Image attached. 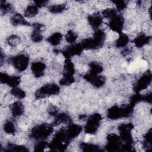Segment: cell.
<instances>
[{
  "label": "cell",
  "mask_w": 152,
  "mask_h": 152,
  "mask_svg": "<svg viewBox=\"0 0 152 152\" xmlns=\"http://www.w3.org/2000/svg\"><path fill=\"white\" fill-rule=\"evenodd\" d=\"M83 128L81 125L74 124L71 122L69 123L67 128H66L67 135L71 140L77 137L80 134Z\"/></svg>",
  "instance_id": "obj_16"
},
{
  "label": "cell",
  "mask_w": 152,
  "mask_h": 152,
  "mask_svg": "<svg viewBox=\"0 0 152 152\" xmlns=\"http://www.w3.org/2000/svg\"><path fill=\"white\" fill-rule=\"evenodd\" d=\"M122 144L119 136L115 134H110L107 137V143L105 148L108 151H121Z\"/></svg>",
  "instance_id": "obj_11"
},
{
  "label": "cell",
  "mask_w": 152,
  "mask_h": 152,
  "mask_svg": "<svg viewBox=\"0 0 152 152\" xmlns=\"http://www.w3.org/2000/svg\"><path fill=\"white\" fill-rule=\"evenodd\" d=\"M9 62L18 71H25L29 64V57L24 53L18 54L8 59Z\"/></svg>",
  "instance_id": "obj_8"
},
{
  "label": "cell",
  "mask_w": 152,
  "mask_h": 152,
  "mask_svg": "<svg viewBox=\"0 0 152 152\" xmlns=\"http://www.w3.org/2000/svg\"><path fill=\"white\" fill-rule=\"evenodd\" d=\"M84 48L81 44L73 43L66 46L65 48L61 50V53L66 59H69L74 56H78L81 54Z\"/></svg>",
  "instance_id": "obj_12"
},
{
  "label": "cell",
  "mask_w": 152,
  "mask_h": 152,
  "mask_svg": "<svg viewBox=\"0 0 152 152\" xmlns=\"http://www.w3.org/2000/svg\"><path fill=\"white\" fill-rule=\"evenodd\" d=\"M152 97V94L151 92L150 93H147L146 94H144L143 95V102H147V103H151V98Z\"/></svg>",
  "instance_id": "obj_43"
},
{
  "label": "cell",
  "mask_w": 152,
  "mask_h": 152,
  "mask_svg": "<svg viewBox=\"0 0 152 152\" xmlns=\"http://www.w3.org/2000/svg\"><path fill=\"white\" fill-rule=\"evenodd\" d=\"M11 94L18 99H21L24 98L26 95V92L23 90L17 87L12 88L11 90Z\"/></svg>",
  "instance_id": "obj_33"
},
{
  "label": "cell",
  "mask_w": 152,
  "mask_h": 152,
  "mask_svg": "<svg viewBox=\"0 0 152 152\" xmlns=\"http://www.w3.org/2000/svg\"><path fill=\"white\" fill-rule=\"evenodd\" d=\"M80 148L84 151H102L100 147L96 144L82 142L80 144Z\"/></svg>",
  "instance_id": "obj_24"
},
{
  "label": "cell",
  "mask_w": 152,
  "mask_h": 152,
  "mask_svg": "<svg viewBox=\"0 0 152 152\" xmlns=\"http://www.w3.org/2000/svg\"><path fill=\"white\" fill-rule=\"evenodd\" d=\"M4 131L8 134H14L16 132V128L14 124L11 121H7L3 126Z\"/></svg>",
  "instance_id": "obj_32"
},
{
  "label": "cell",
  "mask_w": 152,
  "mask_h": 152,
  "mask_svg": "<svg viewBox=\"0 0 152 152\" xmlns=\"http://www.w3.org/2000/svg\"><path fill=\"white\" fill-rule=\"evenodd\" d=\"M60 91V87L55 83H49L39 88L35 93L36 99H43L48 96L58 94Z\"/></svg>",
  "instance_id": "obj_6"
},
{
  "label": "cell",
  "mask_w": 152,
  "mask_h": 152,
  "mask_svg": "<svg viewBox=\"0 0 152 152\" xmlns=\"http://www.w3.org/2000/svg\"><path fill=\"white\" fill-rule=\"evenodd\" d=\"M106 39L105 33L100 29H96L93 37L83 40L81 42L84 49H97L102 48Z\"/></svg>",
  "instance_id": "obj_3"
},
{
  "label": "cell",
  "mask_w": 152,
  "mask_h": 152,
  "mask_svg": "<svg viewBox=\"0 0 152 152\" xmlns=\"http://www.w3.org/2000/svg\"><path fill=\"white\" fill-rule=\"evenodd\" d=\"M90 71L89 72L94 74H100L103 70L102 65L96 61H92L89 64Z\"/></svg>",
  "instance_id": "obj_29"
},
{
  "label": "cell",
  "mask_w": 152,
  "mask_h": 152,
  "mask_svg": "<svg viewBox=\"0 0 152 152\" xmlns=\"http://www.w3.org/2000/svg\"><path fill=\"white\" fill-rule=\"evenodd\" d=\"M62 39V34L60 32H55L48 37L47 41L52 46H57L60 44Z\"/></svg>",
  "instance_id": "obj_25"
},
{
  "label": "cell",
  "mask_w": 152,
  "mask_h": 152,
  "mask_svg": "<svg viewBox=\"0 0 152 152\" xmlns=\"http://www.w3.org/2000/svg\"><path fill=\"white\" fill-rule=\"evenodd\" d=\"M102 16L106 18H112L118 14V11L114 8H106L102 12Z\"/></svg>",
  "instance_id": "obj_35"
},
{
  "label": "cell",
  "mask_w": 152,
  "mask_h": 152,
  "mask_svg": "<svg viewBox=\"0 0 152 152\" xmlns=\"http://www.w3.org/2000/svg\"><path fill=\"white\" fill-rule=\"evenodd\" d=\"M71 140L68 138L66 128H61L54 135L48 147L52 151H64Z\"/></svg>",
  "instance_id": "obj_1"
},
{
  "label": "cell",
  "mask_w": 152,
  "mask_h": 152,
  "mask_svg": "<svg viewBox=\"0 0 152 152\" xmlns=\"http://www.w3.org/2000/svg\"><path fill=\"white\" fill-rule=\"evenodd\" d=\"M87 20L90 25L94 29H98L103 22V18L99 13H94L89 15Z\"/></svg>",
  "instance_id": "obj_20"
},
{
  "label": "cell",
  "mask_w": 152,
  "mask_h": 152,
  "mask_svg": "<svg viewBox=\"0 0 152 152\" xmlns=\"http://www.w3.org/2000/svg\"><path fill=\"white\" fill-rule=\"evenodd\" d=\"M48 4V1H35L34 2V4H35L38 8H42L43 7L46 6Z\"/></svg>",
  "instance_id": "obj_42"
},
{
  "label": "cell",
  "mask_w": 152,
  "mask_h": 152,
  "mask_svg": "<svg viewBox=\"0 0 152 152\" xmlns=\"http://www.w3.org/2000/svg\"><path fill=\"white\" fill-rule=\"evenodd\" d=\"M124 24V18L119 14H117L110 19L109 22V27L113 31L119 34L122 33V31Z\"/></svg>",
  "instance_id": "obj_14"
},
{
  "label": "cell",
  "mask_w": 152,
  "mask_h": 152,
  "mask_svg": "<svg viewBox=\"0 0 152 152\" xmlns=\"http://www.w3.org/2000/svg\"><path fill=\"white\" fill-rule=\"evenodd\" d=\"M142 145L145 150H150L151 148V129H150L145 134L143 139Z\"/></svg>",
  "instance_id": "obj_30"
},
{
  "label": "cell",
  "mask_w": 152,
  "mask_h": 152,
  "mask_svg": "<svg viewBox=\"0 0 152 152\" xmlns=\"http://www.w3.org/2000/svg\"><path fill=\"white\" fill-rule=\"evenodd\" d=\"M112 2L115 4L116 9L118 11H122L125 9L127 7V4L126 1L122 0H118V1H113Z\"/></svg>",
  "instance_id": "obj_40"
},
{
  "label": "cell",
  "mask_w": 152,
  "mask_h": 152,
  "mask_svg": "<svg viewBox=\"0 0 152 152\" xmlns=\"http://www.w3.org/2000/svg\"><path fill=\"white\" fill-rule=\"evenodd\" d=\"M143 95L139 93H135L134 95L132 96L129 100V103L135 106L137 103L143 102Z\"/></svg>",
  "instance_id": "obj_39"
},
{
  "label": "cell",
  "mask_w": 152,
  "mask_h": 152,
  "mask_svg": "<svg viewBox=\"0 0 152 152\" xmlns=\"http://www.w3.org/2000/svg\"><path fill=\"white\" fill-rule=\"evenodd\" d=\"M74 73L75 66L73 62L69 59H66L64 65L63 77L59 81V84L65 86L72 84L75 81Z\"/></svg>",
  "instance_id": "obj_5"
},
{
  "label": "cell",
  "mask_w": 152,
  "mask_h": 152,
  "mask_svg": "<svg viewBox=\"0 0 152 152\" xmlns=\"http://www.w3.org/2000/svg\"><path fill=\"white\" fill-rule=\"evenodd\" d=\"M129 42V38L128 36L125 33L119 34V37L115 42V46L117 48H125Z\"/></svg>",
  "instance_id": "obj_26"
},
{
  "label": "cell",
  "mask_w": 152,
  "mask_h": 152,
  "mask_svg": "<svg viewBox=\"0 0 152 152\" xmlns=\"http://www.w3.org/2000/svg\"><path fill=\"white\" fill-rule=\"evenodd\" d=\"M152 79L151 72L150 70L144 72L135 83L133 90L135 93H139L141 91L147 88L151 84Z\"/></svg>",
  "instance_id": "obj_10"
},
{
  "label": "cell",
  "mask_w": 152,
  "mask_h": 152,
  "mask_svg": "<svg viewBox=\"0 0 152 152\" xmlns=\"http://www.w3.org/2000/svg\"><path fill=\"white\" fill-rule=\"evenodd\" d=\"M77 34L72 30H70L67 31L65 35V39L66 42L70 44H73L77 39Z\"/></svg>",
  "instance_id": "obj_37"
},
{
  "label": "cell",
  "mask_w": 152,
  "mask_h": 152,
  "mask_svg": "<svg viewBox=\"0 0 152 152\" xmlns=\"http://www.w3.org/2000/svg\"><path fill=\"white\" fill-rule=\"evenodd\" d=\"M131 52V50L130 49L128 48H125L121 52V53L123 56H126L128 55L129 53Z\"/></svg>",
  "instance_id": "obj_44"
},
{
  "label": "cell",
  "mask_w": 152,
  "mask_h": 152,
  "mask_svg": "<svg viewBox=\"0 0 152 152\" xmlns=\"http://www.w3.org/2000/svg\"><path fill=\"white\" fill-rule=\"evenodd\" d=\"M134 128V125L131 123L121 124L118 126V130L119 131V137L122 142L125 144L132 145L134 140L132 136V130Z\"/></svg>",
  "instance_id": "obj_9"
},
{
  "label": "cell",
  "mask_w": 152,
  "mask_h": 152,
  "mask_svg": "<svg viewBox=\"0 0 152 152\" xmlns=\"http://www.w3.org/2000/svg\"><path fill=\"white\" fill-rule=\"evenodd\" d=\"M84 78L96 88L102 87L106 82V78L104 76L100 75L99 74H92L91 72L86 74L84 75Z\"/></svg>",
  "instance_id": "obj_13"
},
{
  "label": "cell",
  "mask_w": 152,
  "mask_h": 152,
  "mask_svg": "<svg viewBox=\"0 0 152 152\" xmlns=\"http://www.w3.org/2000/svg\"><path fill=\"white\" fill-rule=\"evenodd\" d=\"M33 30L31 34V39L36 43L40 42L43 40V36L41 33L44 26L41 23H34L33 24Z\"/></svg>",
  "instance_id": "obj_17"
},
{
  "label": "cell",
  "mask_w": 152,
  "mask_h": 152,
  "mask_svg": "<svg viewBox=\"0 0 152 152\" xmlns=\"http://www.w3.org/2000/svg\"><path fill=\"white\" fill-rule=\"evenodd\" d=\"M134 106L129 103L123 106H112L107 111V118L111 120H117L123 118H129L132 116Z\"/></svg>",
  "instance_id": "obj_2"
},
{
  "label": "cell",
  "mask_w": 152,
  "mask_h": 152,
  "mask_svg": "<svg viewBox=\"0 0 152 152\" xmlns=\"http://www.w3.org/2000/svg\"><path fill=\"white\" fill-rule=\"evenodd\" d=\"M66 4L62 3L58 4H53L49 6L48 10L52 14H59L62 12L66 10Z\"/></svg>",
  "instance_id": "obj_28"
},
{
  "label": "cell",
  "mask_w": 152,
  "mask_h": 152,
  "mask_svg": "<svg viewBox=\"0 0 152 152\" xmlns=\"http://www.w3.org/2000/svg\"><path fill=\"white\" fill-rule=\"evenodd\" d=\"M10 111L14 117H18L22 115L24 112V107L23 103L20 101L15 102L10 105Z\"/></svg>",
  "instance_id": "obj_21"
},
{
  "label": "cell",
  "mask_w": 152,
  "mask_h": 152,
  "mask_svg": "<svg viewBox=\"0 0 152 152\" xmlns=\"http://www.w3.org/2000/svg\"><path fill=\"white\" fill-rule=\"evenodd\" d=\"M71 122V118L70 116L66 113H58L55 116V119L53 122V125H58L64 123H70Z\"/></svg>",
  "instance_id": "obj_23"
},
{
  "label": "cell",
  "mask_w": 152,
  "mask_h": 152,
  "mask_svg": "<svg viewBox=\"0 0 152 152\" xmlns=\"http://www.w3.org/2000/svg\"><path fill=\"white\" fill-rule=\"evenodd\" d=\"M53 131V125L48 124H39L31 129L30 137L37 140H45L50 136Z\"/></svg>",
  "instance_id": "obj_4"
},
{
  "label": "cell",
  "mask_w": 152,
  "mask_h": 152,
  "mask_svg": "<svg viewBox=\"0 0 152 152\" xmlns=\"http://www.w3.org/2000/svg\"><path fill=\"white\" fill-rule=\"evenodd\" d=\"M86 117V116L85 115H80V119H84V118H85Z\"/></svg>",
  "instance_id": "obj_45"
},
{
  "label": "cell",
  "mask_w": 152,
  "mask_h": 152,
  "mask_svg": "<svg viewBox=\"0 0 152 152\" xmlns=\"http://www.w3.org/2000/svg\"><path fill=\"white\" fill-rule=\"evenodd\" d=\"M4 151H27L28 149L25 147L24 145H17L14 144H8Z\"/></svg>",
  "instance_id": "obj_31"
},
{
  "label": "cell",
  "mask_w": 152,
  "mask_h": 152,
  "mask_svg": "<svg viewBox=\"0 0 152 152\" xmlns=\"http://www.w3.org/2000/svg\"><path fill=\"white\" fill-rule=\"evenodd\" d=\"M12 5L4 1H1L0 2V10L2 14H6L12 10Z\"/></svg>",
  "instance_id": "obj_36"
},
{
  "label": "cell",
  "mask_w": 152,
  "mask_h": 152,
  "mask_svg": "<svg viewBox=\"0 0 152 152\" xmlns=\"http://www.w3.org/2000/svg\"><path fill=\"white\" fill-rule=\"evenodd\" d=\"M46 65L40 61L34 62L31 64V69L35 77L39 78L44 75Z\"/></svg>",
  "instance_id": "obj_18"
},
{
  "label": "cell",
  "mask_w": 152,
  "mask_h": 152,
  "mask_svg": "<svg viewBox=\"0 0 152 152\" xmlns=\"http://www.w3.org/2000/svg\"><path fill=\"white\" fill-rule=\"evenodd\" d=\"M0 81L2 84H7L12 88L17 87L20 83V77L17 75H9L4 72L1 73Z\"/></svg>",
  "instance_id": "obj_15"
},
{
  "label": "cell",
  "mask_w": 152,
  "mask_h": 152,
  "mask_svg": "<svg viewBox=\"0 0 152 152\" xmlns=\"http://www.w3.org/2000/svg\"><path fill=\"white\" fill-rule=\"evenodd\" d=\"M38 12L39 8L35 4H30L24 11V16L27 18H31L36 16Z\"/></svg>",
  "instance_id": "obj_27"
},
{
  "label": "cell",
  "mask_w": 152,
  "mask_h": 152,
  "mask_svg": "<svg viewBox=\"0 0 152 152\" xmlns=\"http://www.w3.org/2000/svg\"><path fill=\"white\" fill-rule=\"evenodd\" d=\"M151 40V37L144 33H141L134 39L133 42L135 46L138 48H141L148 44Z\"/></svg>",
  "instance_id": "obj_19"
},
{
  "label": "cell",
  "mask_w": 152,
  "mask_h": 152,
  "mask_svg": "<svg viewBox=\"0 0 152 152\" xmlns=\"http://www.w3.org/2000/svg\"><path fill=\"white\" fill-rule=\"evenodd\" d=\"M48 144L46 141L44 140H40L35 144L34 150L36 151H42L45 150V148L48 147Z\"/></svg>",
  "instance_id": "obj_38"
},
{
  "label": "cell",
  "mask_w": 152,
  "mask_h": 152,
  "mask_svg": "<svg viewBox=\"0 0 152 152\" xmlns=\"http://www.w3.org/2000/svg\"><path fill=\"white\" fill-rule=\"evenodd\" d=\"M58 111H59V109L57 107V106L52 104L50 105L48 108V113L52 116H56L58 113Z\"/></svg>",
  "instance_id": "obj_41"
},
{
  "label": "cell",
  "mask_w": 152,
  "mask_h": 152,
  "mask_svg": "<svg viewBox=\"0 0 152 152\" xmlns=\"http://www.w3.org/2000/svg\"><path fill=\"white\" fill-rule=\"evenodd\" d=\"M102 116L99 113H94L91 115L87 120L86 125L84 126V131L88 134H94L96 133L101 121Z\"/></svg>",
  "instance_id": "obj_7"
},
{
  "label": "cell",
  "mask_w": 152,
  "mask_h": 152,
  "mask_svg": "<svg viewBox=\"0 0 152 152\" xmlns=\"http://www.w3.org/2000/svg\"><path fill=\"white\" fill-rule=\"evenodd\" d=\"M11 23L12 25L16 26H30L28 23L24 18V16L21 14L15 13L11 17Z\"/></svg>",
  "instance_id": "obj_22"
},
{
  "label": "cell",
  "mask_w": 152,
  "mask_h": 152,
  "mask_svg": "<svg viewBox=\"0 0 152 152\" xmlns=\"http://www.w3.org/2000/svg\"><path fill=\"white\" fill-rule=\"evenodd\" d=\"M20 42V38L15 34H12L7 39V43L12 47L16 46Z\"/></svg>",
  "instance_id": "obj_34"
}]
</instances>
